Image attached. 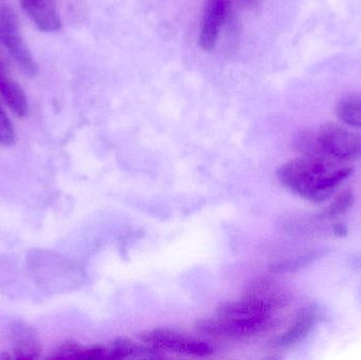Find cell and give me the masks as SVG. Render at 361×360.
<instances>
[{
	"instance_id": "8992f818",
	"label": "cell",
	"mask_w": 361,
	"mask_h": 360,
	"mask_svg": "<svg viewBox=\"0 0 361 360\" xmlns=\"http://www.w3.org/2000/svg\"><path fill=\"white\" fill-rule=\"evenodd\" d=\"M229 0H208L202 19L199 44L204 51H212L216 46L221 29L228 15Z\"/></svg>"
},
{
	"instance_id": "9c48e42d",
	"label": "cell",
	"mask_w": 361,
	"mask_h": 360,
	"mask_svg": "<svg viewBox=\"0 0 361 360\" xmlns=\"http://www.w3.org/2000/svg\"><path fill=\"white\" fill-rule=\"evenodd\" d=\"M0 95L13 113L25 118L29 113L27 95L20 86L11 77L8 70H0Z\"/></svg>"
},
{
	"instance_id": "6da1fadb",
	"label": "cell",
	"mask_w": 361,
	"mask_h": 360,
	"mask_svg": "<svg viewBox=\"0 0 361 360\" xmlns=\"http://www.w3.org/2000/svg\"><path fill=\"white\" fill-rule=\"evenodd\" d=\"M282 302L283 296L279 290L267 281H258L241 300L222 304L216 317L200 321L197 330L212 337H252L269 327L271 314Z\"/></svg>"
},
{
	"instance_id": "7a4b0ae2",
	"label": "cell",
	"mask_w": 361,
	"mask_h": 360,
	"mask_svg": "<svg viewBox=\"0 0 361 360\" xmlns=\"http://www.w3.org/2000/svg\"><path fill=\"white\" fill-rule=\"evenodd\" d=\"M353 173L343 162L302 156L279 167L277 177L284 187L313 203L324 202Z\"/></svg>"
},
{
	"instance_id": "5b68a950",
	"label": "cell",
	"mask_w": 361,
	"mask_h": 360,
	"mask_svg": "<svg viewBox=\"0 0 361 360\" xmlns=\"http://www.w3.org/2000/svg\"><path fill=\"white\" fill-rule=\"evenodd\" d=\"M146 346L156 351L177 353L187 356L204 357L212 354L209 345L197 338L167 329H156L139 336Z\"/></svg>"
},
{
	"instance_id": "5bb4252c",
	"label": "cell",
	"mask_w": 361,
	"mask_h": 360,
	"mask_svg": "<svg viewBox=\"0 0 361 360\" xmlns=\"http://www.w3.org/2000/svg\"><path fill=\"white\" fill-rule=\"evenodd\" d=\"M16 142L14 127L11 123L10 118L0 106V145L4 147H11Z\"/></svg>"
},
{
	"instance_id": "8fae6325",
	"label": "cell",
	"mask_w": 361,
	"mask_h": 360,
	"mask_svg": "<svg viewBox=\"0 0 361 360\" xmlns=\"http://www.w3.org/2000/svg\"><path fill=\"white\" fill-rule=\"evenodd\" d=\"M336 114L345 124L361 128V97L357 95L343 97L337 103Z\"/></svg>"
},
{
	"instance_id": "30bf717a",
	"label": "cell",
	"mask_w": 361,
	"mask_h": 360,
	"mask_svg": "<svg viewBox=\"0 0 361 360\" xmlns=\"http://www.w3.org/2000/svg\"><path fill=\"white\" fill-rule=\"evenodd\" d=\"M55 359H114L111 349L102 346L82 347L78 342H63L57 350Z\"/></svg>"
},
{
	"instance_id": "277c9868",
	"label": "cell",
	"mask_w": 361,
	"mask_h": 360,
	"mask_svg": "<svg viewBox=\"0 0 361 360\" xmlns=\"http://www.w3.org/2000/svg\"><path fill=\"white\" fill-rule=\"evenodd\" d=\"M0 44L27 75L37 74V65L21 35L16 14L8 4L2 1H0Z\"/></svg>"
},
{
	"instance_id": "ba28073f",
	"label": "cell",
	"mask_w": 361,
	"mask_h": 360,
	"mask_svg": "<svg viewBox=\"0 0 361 360\" xmlns=\"http://www.w3.org/2000/svg\"><path fill=\"white\" fill-rule=\"evenodd\" d=\"M322 313L317 306L310 304L297 313L292 325L277 340V344L281 347H290L298 344L305 340L312 330L320 323Z\"/></svg>"
},
{
	"instance_id": "4fadbf2b",
	"label": "cell",
	"mask_w": 361,
	"mask_h": 360,
	"mask_svg": "<svg viewBox=\"0 0 361 360\" xmlns=\"http://www.w3.org/2000/svg\"><path fill=\"white\" fill-rule=\"evenodd\" d=\"M55 1L56 0H19L21 8L25 10L27 16L32 18L44 16L47 13L50 12L56 6Z\"/></svg>"
},
{
	"instance_id": "52a82bcc",
	"label": "cell",
	"mask_w": 361,
	"mask_h": 360,
	"mask_svg": "<svg viewBox=\"0 0 361 360\" xmlns=\"http://www.w3.org/2000/svg\"><path fill=\"white\" fill-rule=\"evenodd\" d=\"M10 340L13 355L19 360L39 359L42 340L37 331L29 323L16 321L10 325Z\"/></svg>"
},
{
	"instance_id": "9a60e30c",
	"label": "cell",
	"mask_w": 361,
	"mask_h": 360,
	"mask_svg": "<svg viewBox=\"0 0 361 360\" xmlns=\"http://www.w3.org/2000/svg\"><path fill=\"white\" fill-rule=\"evenodd\" d=\"M333 232L336 235L337 237H341V238H345L348 235V228L345 223H341V222H338V223H335L333 225Z\"/></svg>"
},
{
	"instance_id": "3957f363",
	"label": "cell",
	"mask_w": 361,
	"mask_h": 360,
	"mask_svg": "<svg viewBox=\"0 0 361 360\" xmlns=\"http://www.w3.org/2000/svg\"><path fill=\"white\" fill-rule=\"evenodd\" d=\"M295 146L303 156L343 163L361 159V135L334 124L324 125L317 132H301L295 139Z\"/></svg>"
},
{
	"instance_id": "7c38bea8",
	"label": "cell",
	"mask_w": 361,
	"mask_h": 360,
	"mask_svg": "<svg viewBox=\"0 0 361 360\" xmlns=\"http://www.w3.org/2000/svg\"><path fill=\"white\" fill-rule=\"evenodd\" d=\"M354 196L351 190H345L339 194L334 201L324 209L322 213L324 219H335L339 216L343 215L349 211L350 207L353 205Z\"/></svg>"
}]
</instances>
